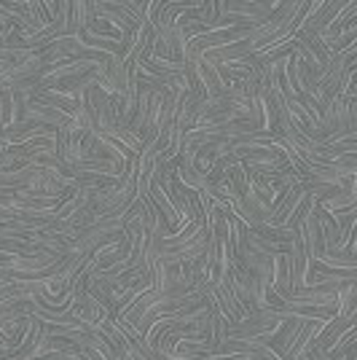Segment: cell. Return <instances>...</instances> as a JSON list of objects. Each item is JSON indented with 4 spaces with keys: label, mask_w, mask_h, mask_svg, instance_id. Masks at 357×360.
<instances>
[{
    "label": "cell",
    "mask_w": 357,
    "mask_h": 360,
    "mask_svg": "<svg viewBox=\"0 0 357 360\" xmlns=\"http://www.w3.org/2000/svg\"><path fill=\"white\" fill-rule=\"evenodd\" d=\"M304 229H306L304 231V245H306L309 255H323V226H320V215L317 212L309 215V221H306Z\"/></svg>",
    "instance_id": "obj_1"
},
{
    "label": "cell",
    "mask_w": 357,
    "mask_h": 360,
    "mask_svg": "<svg viewBox=\"0 0 357 360\" xmlns=\"http://www.w3.org/2000/svg\"><path fill=\"white\" fill-rule=\"evenodd\" d=\"M41 360H73V355L70 352H57V355H46Z\"/></svg>",
    "instance_id": "obj_2"
}]
</instances>
